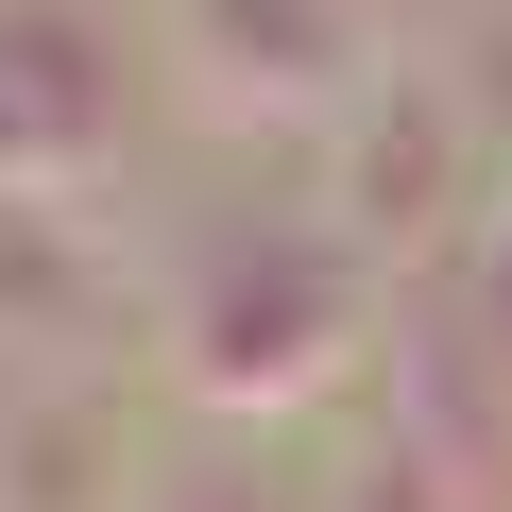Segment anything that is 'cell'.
Returning a JSON list of instances; mask_svg holds the SVG:
<instances>
[{"label":"cell","mask_w":512,"mask_h":512,"mask_svg":"<svg viewBox=\"0 0 512 512\" xmlns=\"http://www.w3.org/2000/svg\"><path fill=\"white\" fill-rule=\"evenodd\" d=\"M495 325H512V291H495Z\"/></svg>","instance_id":"cell-2"},{"label":"cell","mask_w":512,"mask_h":512,"mask_svg":"<svg viewBox=\"0 0 512 512\" xmlns=\"http://www.w3.org/2000/svg\"><path fill=\"white\" fill-rule=\"evenodd\" d=\"M325 359H342V274H325V256H274V291H256V274L205 291V376L222 393H308Z\"/></svg>","instance_id":"cell-1"}]
</instances>
